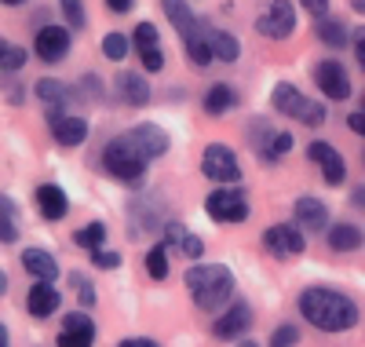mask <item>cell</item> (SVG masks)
Segmentation results:
<instances>
[{
    "mask_svg": "<svg viewBox=\"0 0 365 347\" xmlns=\"http://www.w3.org/2000/svg\"><path fill=\"white\" fill-rule=\"evenodd\" d=\"M205 37H208V48H212V55H216L220 62H237L241 44H237L234 34H227V29H216V26H205Z\"/></svg>",
    "mask_w": 365,
    "mask_h": 347,
    "instance_id": "603a6c76",
    "label": "cell"
},
{
    "mask_svg": "<svg viewBox=\"0 0 365 347\" xmlns=\"http://www.w3.org/2000/svg\"><path fill=\"white\" fill-rule=\"evenodd\" d=\"M70 286L77 289V296H81V303H84V307L96 303V286H91V281H88L81 271H73V274H70Z\"/></svg>",
    "mask_w": 365,
    "mask_h": 347,
    "instance_id": "d590c367",
    "label": "cell"
},
{
    "mask_svg": "<svg viewBox=\"0 0 365 347\" xmlns=\"http://www.w3.org/2000/svg\"><path fill=\"white\" fill-rule=\"evenodd\" d=\"M329 248L332 252H354L365 245V231L354 227V223H329Z\"/></svg>",
    "mask_w": 365,
    "mask_h": 347,
    "instance_id": "7402d4cb",
    "label": "cell"
},
{
    "mask_svg": "<svg viewBox=\"0 0 365 347\" xmlns=\"http://www.w3.org/2000/svg\"><path fill=\"white\" fill-rule=\"evenodd\" d=\"M91 263H96L99 271H117L120 267V252H106V248H96V252H91Z\"/></svg>",
    "mask_w": 365,
    "mask_h": 347,
    "instance_id": "f35d334b",
    "label": "cell"
},
{
    "mask_svg": "<svg viewBox=\"0 0 365 347\" xmlns=\"http://www.w3.org/2000/svg\"><path fill=\"white\" fill-rule=\"evenodd\" d=\"M117 347H161V343L150 340V336H128V340H120Z\"/></svg>",
    "mask_w": 365,
    "mask_h": 347,
    "instance_id": "ee69618b",
    "label": "cell"
},
{
    "mask_svg": "<svg viewBox=\"0 0 365 347\" xmlns=\"http://www.w3.org/2000/svg\"><path fill=\"white\" fill-rule=\"evenodd\" d=\"M205 110L212 114V117H220V114H227V110H234L237 106V91L230 88V84H212L208 91H205Z\"/></svg>",
    "mask_w": 365,
    "mask_h": 347,
    "instance_id": "d4e9b609",
    "label": "cell"
},
{
    "mask_svg": "<svg viewBox=\"0 0 365 347\" xmlns=\"http://www.w3.org/2000/svg\"><path fill=\"white\" fill-rule=\"evenodd\" d=\"M22 267L34 274L37 281H55L58 278V260L51 256L48 248H22Z\"/></svg>",
    "mask_w": 365,
    "mask_h": 347,
    "instance_id": "d6986e66",
    "label": "cell"
},
{
    "mask_svg": "<svg viewBox=\"0 0 365 347\" xmlns=\"http://www.w3.org/2000/svg\"><path fill=\"white\" fill-rule=\"evenodd\" d=\"M182 48H187L190 66H197V70H205V66L216 62V55H212V48H208V37H205V26H197L190 37H182Z\"/></svg>",
    "mask_w": 365,
    "mask_h": 347,
    "instance_id": "cb8c5ba5",
    "label": "cell"
},
{
    "mask_svg": "<svg viewBox=\"0 0 365 347\" xmlns=\"http://www.w3.org/2000/svg\"><path fill=\"white\" fill-rule=\"evenodd\" d=\"M63 303V293L55 289V281H37L34 289L26 293V311L34 314V318H51Z\"/></svg>",
    "mask_w": 365,
    "mask_h": 347,
    "instance_id": "2e32d148",
    "label": "cell"
},
{
    "mask_svg": "<svg viewBox=\"0 0 365 347\" xmlns=\"http://www.w3.org/2000/svg\"><path fill=\"white\" fill-rule=\"evenodd\" d=\"M96 343V326H81V329H63L55 340V347H91Z\"/></svg>",
    "mask_w": 365,
    "mask_h": 347,
    "instance_id": "4dcf8cb0",
    "label": "cell"
},
{
    "mask_svg": "<svg viewBox=\"0 0 365 347\" xmlns=\"http://www.w3.org/2000/svg\"><path fill=\"white\" fill-rule=\"evenodd\" d=\"M292 212H296V223L307 231V234H322V231H329V205L322 201V198H299L296 205H292Z\"/></svg>",
    "mask_w": 365,
    "mask_h": 347,
    "instance_id": "9a60e30c",
    "label": "cell"
},
{
    "mask_svg": "<svg viewBox=\"0 0 365 347\" xmlns=\"http://www.w3.org/2000/svg\"><path fill=\"white\" fill-rule=\"evenodd\" d=\"M347 124H351V132L365 136V110H361V114H351V117H347Z\"/></svg>",
    "mask_w": 365,
    "mask_h": 347,
    "instance_id": "f6af8a7d",
    "label": "cell"
},
{
    "mask_svg": "<svg viewBox=\"0 0 365 347\" xmlns=\"http://www.w3.org/2000/svg\"><path fill=\"white\" fill-rule=\"evenodd\" d=\"M0 347H8V329H4V322H0Z\"/></svg>",
    "mask_w": 365,
    "mask_h": 347,
    "instance_id": "f907efd6",
    "label": "cell"
},
{
    "mask_svg": "<svg viewBox=\"0 0 365 347\" xmlns=\"http://www.w3.org/2000/svg\"><path fill=\"white\" fill-rule=\"evenodd\" d=\"M318 41L322 44H329V48H344L347 44V26H344V19H318Z\"/></svg>",
    "mask_w": 365,
    "mask_h": 347,
    "instance_id": "83f0119b",
    "label": "cell"
},
{
    "mask_svg": "<svg viewBox=\"0 0 365 347\" xmlns=\"http://www.w3.org/2000/svg\"><path fill=\"white\" fill-rule=\"evenodd\" d=\"M201 172H205V179H212V183H223V186H234V183H241V161H237V154L227 146V143H208L205 146V154H201Z\"/></svg>",
    "mask_w": 365,
    "mask_h": 347,
    "instance_id": "5b68a950",
    "label": "cell"
},
{
    "mask_svg": "<svg viewBox=\"0 0 365 347\" xmlns=\"http://www.w3.org/2000/svg\"><path fill=\"white\" fill-rule=\"evenodd\" d=\"M0 4H8V8H19V4H26V0H0Z\"/></svg>",
    "mask_w": 365,
    "mask_h": 347,
    "instance_id": "816d5d0a",
    "label": "cell"
},
{
    "mask_svg": "<svg viewBox=\"0 0 365 347\" xmlns=\"http://www.w3.org/2000/svg\"><path fill=\"white\" fill-rule=\"evenodd\" d=\"M256 150L267 157V161H282V157H289V150H292V136L289 132H274V129H267V124H256Z\"/></svg>",
    "mask_w": 365,
    "mask_h": 347,
    "instance_id": "ac0fdd59",
    "label": "cell"
},
{
    "mask_svg": "<svg viewBox=\"0 0 365 347\" xmlns=\"http://www.w3.org/2000/svg\"><path fill=\"white\" fill-rule=\"evenodd\" d=\"M161 11L168 15V22L175 26V34H179V37H190L194 29L201 26L197 15H194V8L187 4V0H161Z\"/></svg>",
    "mask_w": 365,
    "mask_h": 347,
    "instance_id": "44dd1931",
    "label": "cell"
},
{
    "mask_svg": "<svg viewBox=\"0 0 365 347\" xmlns=\"http://www.w3.org/2000/svg\"><path fill=\"white\" fill-rule=\"evenodd\" d=\"M182 281H187V293L197 311H220L234 293V274L223 263H190Z\"/></svg>",
    "mask_w": 365,
    "mask_h": 347,
    "instance_id": "7a4b0ae2",
    "label": "cell"
},
{
    "mask_svg": "<svg viewBox=\"0 0 365 347\" xmlns=\"http://www.w3.org/2000/svg\"><path fill=\"white\" fill-rule=\"evenodd\" d=\"M307 157L322 169V179L329 183V186H340L344 179H347V161H344V154L332 146V143H325V139H314L311 146H307Z\"/></svg>",
    "mask_w": 365,
    "mask_h": 347,
    "instance_id": "8fae6325",
    "label": "cell"
},
{
    "mask_svg": "<svg viewBox=\"0 0 365 347\" xmlns=\"http://www.w3.org/2000/svg\"><path fill=\"white\" fill-rule=\"evenodd\" d=\"M314 84L322 88L325 99L344 103V99L351 96V77H347V70H344L340 59H322L318 66H314Z\"/></svg>",
    "mask_w": 365,
    "mask_h": 347,
    "instance_id": "30bf717a",
    "label": "cell"
},
{
    "mask_svg": "<svg viewBox=\"0 0 365 347\" xmlns=\"http://www.w3.org/2000/svg\"><path fill=\"white\" fill-rule=\"evenodd\" d=\"M179 248H182V256H187V260H194V263H197V260H201V252H205V241H201L197 234H187Z\"/></svg>",
    "mask_w": 365,
    "mask_h": 347,
    "instance_id": "ab89813d",
    "label": "cell"
},
{
    "mask_svg": "<svg viewBox=\"0 0 365 347\" xmlns=\"http://www.w3.org/2000/svg\"><path fill=\"white\" fill-rule=\"evenodd\" d=\"M34 198H37V208H41V216L48 219V223H58V219H66V212H70V198H66L63 186L41 183Z\"/></svg>",
    "mask_w": 365,
    "mask_h": 347,
    "instance_id": "e0dca14e",
    "label": "cell"
},
{
    "mask_svg": "<svg viewBox=\"0 0 365 347\" xmlns=\"http://www.w3.org/2000/svg\"><path fill=\"white\" fill-rule=\"evenodd\" d=\"M15 238H19V205L8 194H0V241L11 245Z\"/></svg>",
    "mask_w": 365,
    "mask_h": 347,
    "instance_id": "484cf974",
    "label": "cell"
},
{
    "mask_svg": "<svg viewBox=\"0 0 365 347\" xmlns=\"http://www.w3.org/2000/svg\"><path fill=\"white\" fill-rule=\"evenodd\" d=\"M37 96H41V103H44V106H66V103L73 99V91H70L63 81L41 77V81H37Z\"/></svg>",
    "mask_w": 365,
    "mask_h": 347,
    "instance_id": "4316f807",
    "label": "cell"
},
{
    "mask_svg": "<svg viewBox=\"0 0 365 347\" xmlns=\"http://www.w3.org/2000/svg\"><path fill=\"white\" fill-rule=\"evenodd\" d=\"M354 55H358L361 70H365V26H358V29H354Z\"/></svg>",
    "mask_w": 365,
    "mask_h": 347,
    "instance_id": "7bdbcfd3",
    "label": "cell"
},
{
    "mask_svg": "<svg viewBox=\"0 0 365 347\" xmlns=\"http://www.w3.org/2000/svg\"><path fill=\"white\" fill-rule=\"evenodd\" d=\"M270 103H274V110H278V114H285V117H292V121H299V124H314V129H318V124H325V121H329L325 103L307 99V96H303V91H299L296 84H289V81L274 84Z\"/></svg>",
    "mask_w": 365,
    "mask_h": 347,
    "instance_id": "3957f363",
    "label": "cell"
},
{
    "mask_svg": "<svg viewBox=\"0 0 365 347\" xmlns=\"http://www.w3.org/2000/svg\"><path fill=\"white\" fill-rule=\"evenodd\" d=\"M139 62H143L146 74H158V70L165 66V51H161V48H143V51H139Z\"/></svg>",
    "mask_w": 365,
    "mask_h": 347,
    "instance_id": "74e56055",
    "label": "cell"
},
{
    "mask_svg": "<svg viewBox=\"0 0 365 347\" xmlns=\"http://www.w3.org/2000/svg\"><path fill=\"white\" fill-rule=\"evenodd\" d=\"M205 212L208 219H216V223H245L249 219V198L234 191V186H220V191H212L205 198Z\"/></svg>",
    "mask_w": 365,
    "mask_h": 347,
    "instance_id": "8992f818",
    "label": "cell"
},
{
    "mask_svg": "<svg viewBox=\"0 0 365 347\" xmlns=\"http://www.w3.org/2000/svg\"><path fill=\"white\" fill-rule=\"evenodd\" d=\"M303 322H311L318 333H347L358 326L361 311L358 303L347 296V293H336V289H325V286H311L303 289L299 300H296Z\"/></svg>",
    "mask_w": 365,
    "mask_h": 347,
    "instance_id": "6da1fadb",
    "label": "cell"
},
{
    "mask_svg": "<svg viewBox=\"0 0 365 347\" xmlns=\"http://www.w3.org/2000/svg\"><path fill=\"white\" fill-rule=\"evenodd\" d=\"M34 51H37V59H44V62H63V59L70 55V29H63V26H44V29H37Z\"/></svg>",
    "mask_w": 365,
    "mask_h": 347,
    "instance_id": "4fadbf2b",
    "label": "cell"
},
{
    "mask_svg": "<svg viewBox=\"0 0 365 347\" xmlns=\"http://www.w3.org/2000/svg\"><path fill=\"white\" fill-rule=\"evenodd\" d=\"M103 55L113 59V62H120V59L128 55V41L120 37V34H106V37H103Z\"/></svg>",
    "mask_w": 365,
    "mask_h": 347,
    "instance_id": "836d02e7",
    "label": "cell"
},
{
    "mask_svg": "<svg viewBox=\"0 0 365 347\" xmlns=\"http://www.w3.org/2000/svg\"><path fill=\"white\" fill-rule=\"evenodd\" d=\"M351 205L365 212V186H354V191H351Z\"/></svg>",
    "mask_w": 365,
    "mask_h": 347,
    "instance_id": "7dc6e473",
    "label": "cell"
},
{
    "mask_svg": "<svg viewBox=\"0 0 365 347\" xmlns=\"http://www.w3.org/2000/svg\"><path fill=\"white\" fill-rule=\"evenodd\" d=\"M128 136V143L146 157V161H158V157H165L168 154V132L161 129V124H150V121H143V124H135V129H128L125 132Z\"/></svg>",
    "mask_w": 365,
    "mask_h": 347,
    "instance_id": "7c38bea8",
    "label": "cell"
},
{
    "mask_svg": "<svg viewBox=\"0 0 365 347\" xmlns=\"http://www.w3.org/2000/svg\"><path fill=\"white\" fill-rule=\"evenodd\" d=\"M73 241H77V248H88V252L103 248V241H106V223H99V219H91L88 227H81V231L73 234Z\"/></svg>",
    "mask_w": 365,
    "mask_h": 347,
    "instance_id": "f1b7e54d",
    "label": "cell"
},
{
    "mask_svg": "<svg viewBox=\"0 0 365 347\" xmlns=\"http://www.w3.org/2000/svg\"><path fill=\"white\" fill-rule=\"evenodd\" d=\"M299 4L307 8L314 19H325V15H329V0H299Z\"/></svg>",
    "mask_w": 365,
    "mask_h": 347,
    "instance_id": "b9f144b4",
    "label": "cell"
},
{
    "mask_svg": "<svg viewBox=\"0 0 365 347\" xmlns=\"http://www.w3.org/2000/svg\"><path fill=\"white\" fill-rule=\"evenodd\" d=\"M146 165H150V161L128 143V136L110 139L106 150H103V169H106L113 179H120V183H143Z\"/></svg>",
    "mask_w": 365,
    "mask_h": 347,
    "instance_id": "277c9868",
    "label": "cell"
},
{
    "mask_svg": "<svg viewBox=\"0 0 365 347\" xmlns=\"http://www.w3.org/2000/svg\"><path fill=\"white\" fill-rule=\"evenodd\" d=\"M263 248L278 260H289V256H299L307 248V238H303L299 223H274L263 231Z\"/></svg>",
    "mask_w": 365,
    "mask_h": 347,
    "instance_id": "ba28073f",
    "label": "cell"
},
{
    "mask_svg": "<svg viewBox=\"0 0 365 347\" xmlns=\"http://www.w3.org/2000/svg\"><path fill=\"white\" fill-rule=\"evenodd\" d=\"M259 37L267 41H289L296 34V8L292 0H270V8L256 19Z\"/></svg>",
    "mask_w": 365,
    "mask_h": 347,
    "instance_id": "52a82bcc",
    "label": "cell"
},
{
    "mask_svg": "<svg viewBox=\"0 0 365 347\" xmlns=\"http://www.w3.org/2000/svg\"><path fill=\"white\" fill-rule=\"evenodd\" d=\"M48 129H51V139L58 146H81L88 139V121L81 114L63 110V106H48Z\"/></svg>",
    "mask_w": 365,
    "mask_h": 347,
    "instance_id": "9c48e42d",
    "label": "cell"
},
{
    "mask_svg": "<svg viewBox=\"0 0 365 347\" xmlns=\"http://www.w3.org/2000/svg\"><path fill=\"white\" fill-rule=\"evenodd\" d=\"M117 96L125 99L128 106H146L154 91H150V81L146 77H139L135 70H125V74L117 77Z\"/></svg>",
    "mask_w": 365,
    "mask_h": 347,
    "instance_id": "ffe728a7",
    "label": "cell"
},
{
    "mask_svg": "<svg viewBox=\"0 0 365 347\" xmlns=\"http://www.w3.org/2000/svg\"><path fill=\"white\" fill-rule=\"evenodd\" d=\"M106 8L117 11V15H125V11H132V0H106Z\"/></svg>",
    "mask_w": 365,
    "mask_h": 347,
    "instance_id": "bcb514c9",
    "label": "cell"
},
{
    "mask_svg": "<svg viewBox=\"0 0 365 347\" xmlns=\"http://www.w3.org/2000/svg\"><path fill=\"white\" fill-rule=\"evenodd\" d=\"M58 8H63V15H66V26L84 29L88 15H84V4H81V0H58Z\"/></svg>",
    "mask_w": 365,
    "mask_h": 347,
    "instance_id": "d6a6232c",
    "label": "cell"
},
{
    "mask_svg": "<svg viewBox=\"0 0 365 347\" xmlns=\"http://www.w3.org/2000/svg\"><path fill=\"white\" fill-rule=\"evenodd\" d=\"M237 347H259V343H256V340H241Z\"/></svg>",
    "mask_w": 365,
    "mask_h": 347,
    "instance_id": "f5cc1de1",
    "label": "cell"
},
{
    "mask_svg": "<svg viewBox=\"0 0 365 347\" xmlns=\"http://www.w3.org/2000/svg\"><path fill=\"white\" fill-rule=\"evenodd\" d=\"M29 62V55H26V48L22 44H4L0 48V70H8V74H15V70H22Z\"/></svg>",
    "mask_w": 365,
    "mask_h": 347,
    "instance_id": "1f68e13d",
    "label": "cell"
},
{
    "mask_svg": "<svg viewBox=\"0 0 365 347\" xmlns=\"http://www.w3.org/2000/svg\"><path fill=\"white\" fill-rule=\"evenodd\" d=\"M296 343H299V329L292 322H285L270 333V347H296Z\"/></svg>",
    "mask_w": 365,
    "mask_h": 347,
    "instance_id": "e575fe53",
    "label": "cell"
},
{
    "mask_svg": "<svg viewBox=\"0 0 365 347\" xmlns=\"http://www.w3.org/2000/svg\"><path fill=\"white\" fill-rule=\"evenodd\" d=\"M146 274L154 278V281H165L168 278V245L158 241L154 248L146 252Z\"/></svg>",
    "mask_w": 365,
    "mask_h": 347,
    "instance_id": "f546056e",
    "label": "cell"
},
{
    "mask_svg": "<svg viewBox=\"0 0 365 347\" xmlns=\"http://www.w3.org/2000/svg\"><path fill=\"white\" fill-rule=\"evenodd\" d=\"M252 326V307L245 300H237L227 307V314H220L216 326H212V333H216L220 340H237V336H245Z\"/></svg>",
    "mask_w": 365,
    "mask_h": 347,
    "instance_id": "5bb4252c",
    "label": "cell"
},
{
    "mask_svg": "<svg viewBox=\"0 0 365 347\" xmlns=\"http://www.w3.org/2000/svg\"><path fill=\"white\" fill-rule=\"evenodd\" d=\"M135 48H158V26L154 22H139L135 26Z\"/></svg>",
    "mask_w": 365,
    "mask_h": 347,
    "instance_id": "8d00e7d4",
    "label": "cell"
},
{
    "mask_svg": "<svg viewBox=\"0 0 365 347\" xmlns=\"http://www.w3.org/2000/svg\"><path fill=\"white\" fill-rule=\"evenodd\" d=\"M190 231L182 227V223H168L165 227V245H182V238H187Z\"/></svg>",
    "mask_w": 365,
    "mask_h": 347,
    "instance_id": "60d3db41",
    "label": "cell"
},
{
    "mask_svg": "<svg viewBox=\"0 0 365 347\" xmlns=\"http://www.w3.org/2000/svg\"><path fill=\"white\" fill-rule=\"evenodd\" d=\"M4 293H8V274L0 271V296H4Z\"/></svg>",
    "mask_w": 365,
    "mask_h": 347,
    "instance_id": "c3c4849f",
    "label": "cell"
},
{
    "mask_svg": "<svg viewBox=\"0 0 365 347\" xmlns=\"http://www.w3.org/2000/svg\"><path fill=\"white\" fill-rule=\"evenodd\" d=\"M0 48H4V41H0Z\"/></svg>",
    "mask_w": 365,
    "mask_h": 347,
    "instance_id": "db71d44e",
    "label": "cell"
},
{
    "mask_svg": "<svg viewBox=\"0 0 365 347\" xmlns=\"http://www.w3.org/2000/svg\"><path fill=\"white\" fill-rule=\"evenodd\" d=\"M351 8H354L358 15H365V0H351Z\"/></svg>",
    "mask_w": 365,
    "mask_h": 347,
    "instance_id": "681fc988",
    "label": "cell"
}]
</instances>
